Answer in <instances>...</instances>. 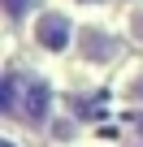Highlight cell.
<instances>
[{
  "label": "cell",
  "mask_w": 143,
  "mask_h": 147,
  "mask_svg": "<svg viewBox=\"0 0 143 147\" xmlns=\"http://www.w3.org/2000/svg\"><path fill=\"white\" fill-rule=\"evenodd\" d=\"M69 39H74V26H69L65 13H56V9L39 13V22H35V43H39V48L61 52V48H69Z\"/></svg>",
  "instance_id": "cell-1"
},
{
  "label": "cell",
  "mask_w": 143,
  "mask_h": 147,
  "mask_svg": "<svg viewBox=\"0 0 143 147\" xmlns=\"http://www.w3.org/2000/svg\"><path fill=\"white\" fill-rule=\"evenodd\" d=\"M48 104H52V87L43 82V78H30L26 87H22V104H18V117L26 121V125H43L48 121Z\"/></svg>",
  "instance_id": "cell-2"
},
{
  "label": "cell",
  "mask_w": 143,
  "mask_h": 147,
  "mask_svg": "<svg viewBox=\"0 0 143 147\" xmlns=\"http://www.w3.org/2000/svg\"><path fill=\"white\" fill-rule=\"evenodd\" d=\"M78 52L87 56V61H113L117 56V39L113 35H104V30H96V26H87V30H78Z\"/></svg>",
  "instance_id": "cell-3"
},
{
  "label": "cell",
  "mask_w": 143,
  "mask_h": 147,
  "mask_svg": "<svg viewBox=\"0 0 143 147\" xmlns=\"http://www.w3.org/2000/svg\"><path fill=\"white\" fill-rule=\"evenodd\" d=\"M30 9H35V0H5V18L9 22H22Z\"/></svg>",
  "instance_id": "cell-4"
},
{
  "label": "cell",
  "mask_w": 143,
  "mask_h": 147,
  "mask_svg": "<svg viewBox=\"0 0 143 147\" xmlns=\"http://www.w3.org/2000/svg\"><path fill=\"white\" fill-rule=\"evenodd\" d=\"M56 138H74V121H61L56 125Z\"/></svg>",
  "instance_id": "cell-5"
},
{
  "label": "cell",
  "mask_w": 143,
  "mask_h": 147,
  "mask_svg": "<svg viewBox=\"0 0 143 147\" xmlns=\"http://www.w3.org/2000/svg\"><path fill=\"white\" fill-rule=\"evenodd\" d=\"M130 30H134V39H143V13H134V18H130Z\"/></svg>",
  "instance_id": "cell-6"
},
{
  "label": "cell",
  "mask_w": 143,
  "mask_h": 147,
  "mask_svg": "<svg viewBox=\"0 0 143 147\" xmlns=\"http://www.w3.org/2000/svg\"><path fill=\"white\" fill-rule=\"evenodd\" d=\"M130 100H143V78H134V82H130Z\"/></svg>",
  "instance_id": "cell-7"
},
{
  "label": "cell",
  "mask_w": 143,
  "mask_h": 147,
  "mask_svg": "<svg viewBox=\"0 0 143 147\" xmlns=\"http://www.w3.org/2000/svg\"><path fill=\"white\" fill-rule=\"evenodd\" d=\"M134 130H139V134H143V113H134Z\"/></svg>",
  "instance_id": "cell-8"
},
{
  "label": "cell",
  "mask_w": 143,
  "mask_h": 147,
  "mask_svg": "<svg viewBox=\"0 0 143 147\" xmlns=\"http://www.w3.org/2000/svg\"><path fill=\"white\" fill-rule=\"evenodd\" d=\"M83 5H104V0H83Z\"/></svg>",
  "instance_id": "cell-9"
},
{
  "label": "cell",
  "mask_w": 143,
  "mask_h": 147,
  "mask_svg": "<svg viewBox=\"0 0 143 147\" xmlns=\"http://www.w3.org/2000/svg\"><path fill=\"white\" fill-rule=\"evenodd\" d=\"M0 147H18V143H0Z\"/></svg>",
  "instance_id": "cell-10"
}]
</instances>
